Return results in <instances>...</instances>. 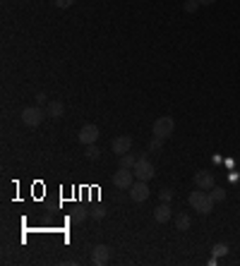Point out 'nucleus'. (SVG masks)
<instances>
[{
    "instance_id": "obj_1",
    "label": "nucleus",
    "mask_w": 240,
    "mask_h": 266,
    "mask_svg": "<svg viewBox=\"0 0 240 266\" xmlns=\"http://www.w3.org/2000/svg\"><path fill=\"white\" fill-rule=\"evenodd\" d=\"M188 201H190V206L195 209V211H200L202 216H209L211 211H214V199H211V194L206 190H197V192H190V197H188Z\"/></svg>"
},
{
    "instance_id": "obj_2",
    "label": "nucleus",
    "mask_w": 240,
    "mask_h": 266,
    "mask_svg": "<svg viewBox=\"0 0 240 266\" xmlns=\"http://www.w3.org/2000/svg\"><path fill=\"white\" fill-rule=\"evenodd\" d=\"M46 115H48L46 108H41V106H29V108H24V111L19 113V117H22V122H24L27 127H39Z\"/></svg>"
},
{
    "instance_id": "obj_3",
    "label": "nucleus",
    "mask_w": 240,
    "mask_h": 266,
    "mask_svg": "<svg viewBox=\"0 0 240 266\" xmlns=\"http://www.w3.org/2000/svg\"><path fill=\"white\" fill-rule=\"evenodd\" d=\"M132 173H135V178H137V180H144V183H149V180L156 175V173H154V166L149 163V158H147V156H139V158H137V163H135Z\"/></svg>"
},
{
    "instance_id": "obj_4",
    "label": "nucleus",
    "mask_w": 240,
    "mask_h": 266,
    "mask_svg": "<svg viewBox=\"0 0 240 266\" xmlns=\"http://www.w3.org/2000/svg\"><path fill=\"white\" fill-rule=\"evenodd\" d=\"M173 130H175V122H173V117H168V115L159 117V120L152 125V134H154V137H161V139H168V137L173 134Z\"/></svg>"
},
{
    "instance_id": "obj_5",
    "label": "nucleus",
    "mask_w": 240,
    "mask_h": 266,
    "mask_svg": "<svg viewBox=\"0 0 240 266\" xmlns=\"http://www.w3.org/2000/svg\"><path fill=\"white\" fill-rule=\"evenodd\" d=\"M113 185L118 190H130L135 185V173L130 168H120L118 173H113Z\"/></svg>"
},
{
    "instance_id": "obj_6",
    "label": "nucleus",
    "mask_w": 240,
    "mask_h": 266,
    "mask_svg": "<svg viewBox=\"0 0 240 266\" xmlns=\"http://www.w3.org/2000/svg\"><path fill=\"white\" fill-rule=\"evenodd\" d=\"M91 262H94V266H106L111 262V247L108 245H94L91 247Z\"/></svg>"
},
{
    "instance_id": "obj_7",
    "label": "nucleus",
    "mask_w": 240,
    "mask_h": 266,
    "mask_svg": "<svg viewBox=\"0 0 240 266\" xmlns=\"http://www.w3.org/2000/svg\"><path fill=\"white\" fill-rule=\"evenodd\" d=\"M130 199H132L135 204L147 201V199H149V185H147L144 180H137V183L130 187Z\"/></svg>"
},
{
    "instance_id": "obj_8",
    "label": "nucleus",
    "mask_w": 240,
    "mask_h": 266,
    "mask_svg": "<svg viewBox=\"0 0 240 266\" xmlns=\"http://www.w3.org/2000/svg\"><path fill=\"white\" fill-rule=\"evenodd\" d=\"M77 139H80L82 144L86 147V144H96V139H99V127L96 125H84L80 132H77Z\"/></svg>"
},
{
    "instance_id": "obj_9",
    "label": "nucleus",
    "mask_w": 240,
    "mask_h": 266,
    "mask_svg": "<svg viewBox=\"0 0 240 266\" xmlns=\"http://www.w3.org/2000/svg\"><path fill=\"white\" fill-rule=\"evenodd\" d=\"M132 149V139H130V134H122V137H116L113 142H111V151L122 156V153H127Z\"/></svg>"
},
{
    "instance_id": "obj_10",
    "label": "nucleus",
    "mask_w": 240,
    "mask_h": 266,
    "mask_svg": "<svg viewBox=\"0 0 240 266\" xmlns=\"http://www.w3.org/2000/svg\"><path fill=\"white\" fill-rule=\"evenodd\" d=\"M195 185L200 187V190H211L216 183H214V175L209 173V170H200V173H195Z\"/></svg>"
},
{
    "instance_id": "obj_11",
    "label": "nucleus",
    "mask_w": 240,
    "mask_h": 266,
    "mask_svg": "<svg viewBox=\"0 0 240 266\" xmlns=\"http://www.w3.org/2000/svg\"><path fill=\"white\" fill-rule=\"evenodd\" d=\"M154 221H156V223H168V221H171V206H168V204L161 201L159 206L154 209Z\"/></svg>"
},
{
    "instance_id": "obj_12",
    "label": "nucleus",
    "mask_w": 240,
    "mask_h": 266,
    "mask_svg": "<svg viewBox=\"0 0 240 266\" xmlns=\"http://www.w3.org/2000/svg\"><path fill=\"white\" fill-rule=\"evenodd\" d=\"M46 113L51 115V117H63L65 115V106H63V101H48L46 103Z\"/></svg>"
},
{
    "instance_id": "obj_13",
    "label": "nucleus",
    "mask_w": 240,
    "mask_h": 266,
    "mask_svg": "<svg viewBox=\"0 0 240 266\" xmlns=\"http://www.w3.org/2000/svg\"><path fill=\"white\" fill-rule=\"evenodd\" d=\"M86 216H89V211H84V209H75V211L68 216V221H70V223H75V226H80V223L86 221Z\"/></svg>"
},
{
    "instance_id": "obj_14",
    "label": "nucleus",
    "mask_w": 240,
    "mask_h": 266,
    "mask_svg": "<svg viewBox=\"0 0 240 266\" xmlns=\"http://www.w3.org/2000/svg\"><path fill=\"white\" fill-rule=\"evenodd\" d=\"M190 226H192V218L188 214H178L175 216V228L178 230H190Z\"/></svg>"
},
{
    "instance_id": "obj_15",
    "label": "nucleus",
    "mask_w": 240,
    "mask_h": 266,
    "mask_svg": "<svg viewBox=\"0 0 240 266\" xmlns=\"http://www.w3.org/2000/svg\"><path fill=\"white\" fill-rule=\"evenodd\" d=\"M137 158H139V156H135V153H122V156H120V168H130V170H132V168H135V163H137Z\"/></svg>"
},
{
    "instance_id": "obj_16",
    "label": "nucleus",
    "mask_w": 240,
    "mask_h": 266,
    "mask_svg": "<svg viewBox=\"0 0 240 266\" xmlns=\"http://www.w3.org/2000/svg\"><path fill=\"white\" fill-rule=\"evenodd\" d=\"M84 156H86V158H91V161H96V158L101 156V149H99L96 144H86V149H84Z\"/></svg>"
},
{
    "instance_id": "obj_17",
    "label": "nucleus",
    "mask_w": 240,
    "mask_h": 266,
    "mask_svg": "<svg viewBox=\"0 0 240 266\" xmlns=\"http://www.w3.org/2000/svg\"><path fill=\"white\" fill-rule=\"evenodd\" d=\"M209 194H211L214 201H226V190H223V187H216V185H214V187L209 190Z\"/></svg>"
},
{
    "instance_id": "obj_18",
    "label": "nucleus",
    "mask_w": 240,
    "mask_h": 266,
    "mask_svg": "<svg viewBox=\"0 0 240 266\" xmlns=\"http://www.w3.org/2000/svg\"><path fill=\"white\" fill-rule=\"evenodd\" d=\"M211 252H214V257H226V254H228V245L219 242V245H214V247H211Z\"/></svg>"
},
{
    "instance_id": "obj_19",
    "label": "nucleus",
    "mask_w": 240,
    "mask_h": 266,
    "mask_svg": "<svg viewBox=\"0 0 240 266\" xmlns=\"http://www.w3.org/2000/svg\"><path fill=\"white\" fill-rule=\"evenodd\" d=\"M89 216H91L94 221H101V218L106 216V209H103V206H94V209L89 211Z\"/></svg>"
},
{
    "instance_id": "obj_20",
    "label": "nucleus",
    "mask_w": 240,
    "mask_h": 266,
    "mask_svg": "<svg viewBox=\"0 0 240 266\" xmlns=\"http://www.w3.org/2000/svg\"><path fill=\"white\" fill-rule=\"evenodd\" d=\"M197 7H200V2H197V0H185V2H183V10H185L188 15L197 12Z\"/></svg>"
},
{
    "instance_id": "obj_21",
    "label": "nucleus",
    "mask_w": 240,
    "mask_h": 266,
    "mask_svg": "<svg viewBox=\"0 0 240 266\" xmlns=\"http://www.w3.org/2000/svg\"><path fill=\"white\" fill-rule=\"evenodd\" d=\"M163 149V139L161 137H152L149 139V151H161Z\"/></svg>"
},
{
    "instance_id": "obj_22",
    "label": "nucleus",
    "mask_w": 240,
    "mask_h": 266,
    "mask_svg": "<svg viewBox=\"0 0 240 266\" xmlns=\"http://www.w3.org/2000/svg\"><path fill=\"white\" fill-rule=\"evenodd\" d=\"M159 197H161V201H163V204H171V199H173V190L163 187V190L159 192Z\"/></svg>"
},
{
    "instance_id": "obj_23",
    "label": "nucleus",
    "mask_w": 240,
    "mask_h": 266,
    "mask_svg": "<svg viewBox=\"0 0 240 266\" xmlns=\"http://www.w3.org/2000/svg\"><path fill=\"white\" fill-rule=\"evenodd\" d=\"M53 5H55V7H60V10H68V7H72V5H75V0H53Z\"/></svg>"
},
{
    "instance_id": "obj_24",
    "label": "nucleus",
    "mask_w": 240,
    "mask_h": 266,
    "mask_svg": "<svg viewBox=\"0 0 240 266\" xmlns=\"http://www.w3.org/2000/svg\"><path fill=\"white\" fill-rule=\"evenodd\" d=\"M34 99H36V103H39V106H46V103H48V96H46L43 91H36V96H34Z\"/></svg>"
},
{
    "instance_id": "obj_25",
    "label": "nucleus",
    "mask_w": 240,
    "mask_h": 266,
    "mask_svg": "<svg viewBox=\"0 0 240 266\" xmlns=\"http://www.w3.org/2000/svg\"><path fill=\"white\" fill-rule=\"evenodd\" d=\"M197 2H200V5H214L216 0H197Z\"/></svg>"
}]
</instances>
